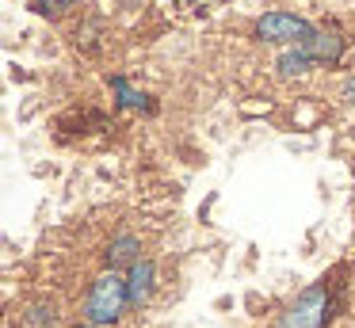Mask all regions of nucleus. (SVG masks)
<instances>
[{"mask_svg": "<svg viewBox=\"0 0 355 328\" xmlns=\"http://www.w3.org/2000/svg\"><path fill=\"white\" fill-rule=\"evenodd\" d=\"M126 305H130V286H126V279L119 271H103L100 279L92 282V290H88L85 317H88V325L107 328L126 313Z\"/></svg>", "mask_w": 355, "mask_h": 328, "instance_id": "obj_1", "label": "nucleus"}, {"mask_svg": "<svg viewBox=\"0 0 355 328\" xmlns=\"http://www.w3.org/2000/svg\"><path fill=\"white\" fill-rule=\"evenodd\" d=\"M324 320H329V286L313 282L286 305L275 328H324Z\"/></svg>", "mask_w": 355, "mask_h": 328, "instance_id": "obj_2", "label": "nucleus"}, {"mask_svg": "<svg viewBox=\"0 0 355 328\" xmlns=\"http://www.w3.org/2000/svg\"><path fill=\"white\" fill-rule=\"evenodd\" d=\"M309 35H313V27L294 12H268L256 19V38L275 46H302Z\"/></svg>", "mask_w": 355, "mask_h": 328, "instance_id": "obj_3", "label": "nucleus"}, {"mask_svg": "<svg viewBox=\"0 0 355 328\" xmlns=\"http://www.w3.org/2000/svg\"><path fill=\"white\" fill-rule=\"evenodd\" d=\"M302 50L313 58V65H336L340 53H344V38L332 35V31H317L313 27V35L302 42Z\"/></svg>", "mask_w": 355, "mask_h": 328, "instance_id": "obj_4", "label": "nucleus"}, {"mask_svg": "<svg viewBox=\"0 0 355 328\" xmlns=\"http://www.w3.org/2000/svg\"><path fill=\"white\" fill-rule=\"evenodd\" d=\"M153 279H157L153 259H138V264H130V271H126L130 305H146V302H149V294H153Z\"/></svg>", "mask_w": 355, "mask_h": 328, "instance_id": "obj_5", "label": "nucleus"}, {"mask_svg": "<svg viewBox=\"0 0 355 328\" xmlns=\"http://www.w3.org/2000/svg\"><path fill=\"white\" fill-rule=\"evenodd\" d=\"M138 252H141V244H138V236H130V233H123L119 241H111V248H107V264H111V271L115 267H123V264H138Z\"/></svg>", "mask_w": 355, "mask_h": 328, "instance_id": "obj_6", "label": "nucleus"}, {"mask_svg": "<svg viewBox=\"0 0 355 328\" xmlns=\"http://www.w3.org/2000/svg\"><path fill=\"white\" fill-rule=\"evenodd\" d=\"M309 65H313V58H309L302 46L279 53V73H283V76H302V73H309Z\"/></svg>", "mask_w": 355, "mask_h": 328, "instance_id": "obj_7", "label": "nucleus"}, {"mask_svg": "<svg viewBox=\"0 0 355 328\" xmlns=\"http://www.w3.org/2000/svg\"><path fill=\"white\" fill-rule=\"evenodd\" d=\"M111 88H115V96H119V103H123V107H149V96H146V92L130 88L123 76H115V80H111Z\"/></svg>", "mask_w": 355, "mask_h": 328, "instance_id": "obj_8", "label": "nucleus"}, {"mask_svg": "<svg viewBox=\"0 0 355 328\" xmlns=\"http://www.w3.org/2000/svg\"><path fill=\"white\" fill-rule=\"evenodd\" d=\"M80 0H31V8L35 12H42V15H65V12H73Z\"/></svg>", "mask_w": 355, "mask_h": 328, "instance_id": "obj_9", "label": "nucleus"}]
</instances>
